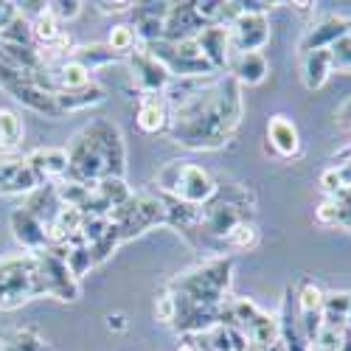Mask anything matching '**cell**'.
<instances>
[{"instance_id":"cell-12","label":"cell","mask_w":351,"mask_h":351,"mask_svg":"<svg viewBox=\"0 0 351 351\" xmlns=\"http://www.w3.org/2000/svg\"><path fill=\"white\" fill-rule=\"evenodd\" d=\"M51 71V79H53V84H56V93L60 90H82V87H87V84H93V71L90 68H84L82 62H76V60H68L65 62H56V65H51L48 68Z\"/></svg>"},{"instance_id":"cell-8","label":"cell","mask_w":351,"mask_h":351,"mask_svg":"<svg viewBox=\"0 0 351 351\" xmlns=\"http://www.w3.org/2000/svg\"><path fill=\"white\" fill-rule=\"evenodd\" d=\"M12 230H14V239L28 253H40V250L48 247V230H45V225L34 214H28L25 208H17L12 214Z\"/></svg>"},{"instance_id":"cell-11","label":"cell","mask_w":351,"mask_h":351,"mask_svg":"<svg viewBox=\"0 0 351 351\" xmlns=\"http://www.w3.org/2000/svg\"><path fill=\"white\" fill-rule=\"evenodd\" d=\"M267 141L276 149L278 158H292L298 155L301 149V141H298V130L292 124L287 115H273L270 124H267Z\"/></svg>"},{"instance_id":"cell-9","label":"cell","mask_w":351,"mask_h":351,"mask_svg":"<svg viewBox=\"0 0 351 351\" xmlns=\"http://www.w3.org/2000/svg\"><path fill=\"white\" fill-rule=\"evenodd\" d=\"M9 93H12L23 107L34 110V112H40V115H51V119L62 115L60 107H56V96L48 93V90H43V87H37V84H32L25 76H23L14 87H9Z\"/></svg>"},{"instance_id":"cell-23","label":"cell","mask_w":351,"mask_h":351,"mask_svg":"<svg viewBox=\"0 0 351 351\" xmlns=\"http://www.w3.org/2000/svg\"><path fill=\"white\" fill-rule=\"evenodd\" d=\"M340 346H343V329L320 326V332L309 343V351H340Z\"/></svg>"},{"instance_id":"cell-14","label":"cell","mask_w":351,"mask_h":351,"mask_svg":"<svg viewBox=\"0 0 351 351\" xmlns=\"http://www.w3.org/2000/svg\"><path fill=\"white\" fill-rule=\"evenodd\" d=\"M348 23L346 20H337V17H332V20H324L317 28H312V32L304 37V43H301V51H320V48H332L340 37H346L348 34V28H346Z\"/></svg>"},{"instance_id":"cell-26","label":"cell","mask_w":351,"mask_h":351,"mask_svg":"<svg viewBox=\"0 0 351 351\" xmlns=\"http://www.w3.org/2000/svg\"><path fill=\"white\" fill-rule=\"evenodd\" d=\"M317 222L320 225H335V222H340V202L337 199H326L324 206L317 208Z\"/></svg>"},{"instance_id":"cell-3","label":"cell","mask_w":351,"mask_h":351,"mask_svg":"<svg viewBox=\"0 0 351 351\" xmlns=\"http://www.w3.org/2000/svg\"><path fill=\"white\" fill-rule=\"evenodd\" d=\"M163 189L174 197L186 202V206H206V202L217 194V186L211 180V174L206 169H199L194 163H171L160 174Z\"/></svg>"},{"instance_id":"cell-4","label":"cell","mask_w":351,"mask_h":351,"mask_svg":"<svg viewBox=\"0 0 351 351\" xmlns=\"http://www.w3.org/2000/svg\"><path fill=\"white\" fill-rule=\"evenodd\" d=\"M230 51L233 53H247V51H261L270 40V25L267 17L258 12H245L233 20L230 25Z\"/></svg>"},{"instance_id":"cell-29","label":"cell","mask_w":351,"mask_h":351,"mask_svg":"<svg viewBox=\"0 0 351 351\" xmlns=\"http://www.w3.org/2000/svg\"><path fill=\"white\" fill-rule=\"evenodd\" d=\"M99 6V12H104V14H121V12H130L135 3H96Z\"/></svg>"},{"instance_id":"cell-10","label":"cell","mask_w":351,"mask_h":351,"mask_svg":"<svg viewBox=\"0 0 351 351\" xmlns=\"http://www.w3.org/2000/svg\"><path fill=\"white\" fill-rule=\"evenodd\" d=\"M228 68L233 73V82H242V84H258V82H265V76L270 73V65H267L261 51L233 53Z\"/></svg>"},{"instance_id":"cell-19","label":"cell","mask_w":351,"mask_h":351,"mask_svg":"<svg viewBox=\"0 0 351 351\" xmlns=\"http://www.w3.org/2000/svg\"><path fill=\"white\" fill-rule=\"evenodd\" d=\"M20 141H23V119L14 110L0 107V146L3 149H14Z\"/></svg>"},{"instance_id":"cell-6","label":"cell","mask_w":351,"mask_h":351,"mask_svg":"<svg viewBox=\"0 0 351 351\" xmlns=\"http://www.w3.org/2000/svg\"><path fill=\"white\" fill-rule=\"evenodd\" d=\"M43 183L28 160L14 152H0V194H34Z\"/></svg>"},{"instance_id":"cell-5","label":"cell","mask_w":351,"mask_h":351,"mask_svg":"<svg viewBox=\"0 0 351 351\" xmlns=\"http://www.w3.org/2000/svg\"><path fill=\"white\" fill-rule=\"evenodd\" d=\"M130 62H132V79L143 90V96L146 93H163L169 87V82H171L169 68L146 45H141L130 53Z\"/></svg>"},{"instance_id":"cell-18","label":"cell","mask_w":351,"mask_h":351,"mask_svg":"<svg viewBox=\"0 0 351 351\" xmlns=\"http://www.w3.org/2000/svg\"><path fill=\"white\" fill-rule=\"evenodd\" d=\"M71 60H76V62H82L84 68L96 71V68H101V65L115 62V60H119V53L110 51V45H79V48H73Z\"/></svg>"},{"instance_id":"cell-27","label":"cell","mask_w":351,"mask_h":351,"mask_svg":"<svg viewBox=\"0 0 351 351\" xmlns=\"http://www.w3.org/2000/svg\"><path fill=\"white\" fill-rule=\"evenodd\" d=\"M320 186H324V191H329V194L343 191V183L337 178V169H326L324 174H320Z\"/></svg>"},{"instance_id":"cell-1","label":"cell","mask_w":351,"mask_h":351,"mask_svg":"<svg viewBox=\"0 0 351 351\" xmlns=\"http://www.w3.org/2000/svg\"><path fill=\"white\" fill-rule=\"evenodd\" d=\"M242 115L239 84L233 79L219 82L211 90H202L186 104L174 107L171 132L178 143L194 146V149H217L228 143Z\"/></svg>"},{"instance_id":"cell-13","label":"cell","mask_w":351,"mask_h":351,"mask_svg":"<svg viewBox=\"0 0 351 351\" xmlns=\"http://www.w3.org/2000/svg\"><path fill=\"white\" fill-rule=\"evenodd\" d=\"M169 124V101L163 93H146L141 96L138 107V127L143 132H160Z\"/></svg>"},{"instance_id":"cell-15","label":"cell","mask_w":351,"mask_h":351,"mask_svg":"<svg viewBox=\"0 0 351 351\" xmlns=\"http://www.w3.org/2000/svg\"><path fill=\"white\" fill-rule=\"evenodd\" d=\"M56 96V107H60V112H76V110H87V107H96L107 99L104 93V87L99 84H87L82 87V90H60V93H53Z\"/></svg>"},{"instance_id":"cell-2","label":"cell","mask_w":351,"mask_h":351,"mask_svg":"<svg viewBox=\"0 0 351 351\" xmlns=\"http://www.w3.org/2000/svg\"><path fill=\"white\" fill-rule=\"evenodd\" d=\"M45 295L40 273V253H9L0 256V309H17Z\"/></svg>"},{"instance_id":"cell-25","label":"cell","mask_w":351,"mask_h":351,"mask_svg":"<svg viewBox=\"0 0 351 351\" xmlns=\"http://www.w3.org/2000/svg\"><path fill=\"white\" fill-rule=\"evenodd\" d=\"M48 9H51V14L56 17V20H73V17H79V12H82V3L79 0H60V3H48Z\"/></svg>"},{"instance_id":"cell-7","label":"cell","mask_w":351,"mask_h":351,"mask_svg":"<svg viewBox=\"0 0 351 351\" xmlns=\"http://www.w3.org/2000/svg\"><path fill=\"white\" fill-rule=\"evenodd\" d=\"M25 160L43 186L68 178V149H60V146H40L32 155H25Z\"/></svg>"},{"instance_id":"cell-24","label":"cell","mask_w":351,"mask_h":351,"mask_svg":"<svg viewBox=\"0 0 351 351\" xmlns=\"http://www.w3.org/2000/svg\"><path fill=\"white\" fill-rule=\"evenodd\" d=\"M155 317L160 324H171L174 317H178V298L174 295H160L155 301Z\"/></svg>"},{"instance_id":"cell-20","label":"cell","mask_w":351,"mask_h":351,"mask_svg":"<svg viewBox=\"0 0 351 351\" xmlns=\"http://www.w3.org/2000/svg\"><path fill=\"white\" fill-rule=\"evenodd\" d=\"M107 45H110V51H115L119 56H130L135 48H141L135 25H127V23L115 25L112 32H110V37H107Z\"/></svg>"},{"instance_id":"cell-30","label":"cell","mask_w":351,"mask_h":351,"mask_svg":"<svg viewBox=\"0 0 351 351\" xmlns=\"http://www.w3.org/2000/svg\"><path fill=\"white\" fill-rule=\"evenodd\" d=\"M107 329H112V332H124V329H127V320H124V315H121V312L107 315Z\"/></svg>"},{"instance_id":"cell-22","label":"cell","mask_w":351,"mask_h":351,"mask_svg":"<svg viewBox=\"0 0 351 351\" xmlns=\"http://www.w3.org/2000/svg\"><path fill=\"white\" fill-rule=\"evenodd\" d=\"M225 242L233 247V250H247V247H256L258 245V230L250 225V222H239L237 228H233Z\"/></svg>"},{"instance_id":"cell-16","label":"cell","mask_w":351,"mask_h":351,"mask_svg":"<svg viewBox=\"0 0 351 351\" xmlns=\"http://www.w3.org/2000/svg\"><path fill=\"white\" fill-rule=\"evenodd\" d=\"M332 71H335V65H332V51L329 48L309 51L306 60H304V84L309 87V90H317V87H324V82L329 79Z\"/></svg>"},{"instance_id":"cell-17","label":"cell","mask_w":351,"mask_h":351,"mask_svg":"<svg viewBox=\"0 0 351 351\" xmlns=\"http://www.w3.org/2000/svg\"><path fill=\"white\" fill-rule=\"evenodd\" d=\"M60 25H62V23L51 14V9H48V3H45V6L32 17V37H34V43H40L43 48L53 45L56 37L62 34V28H60Z\"/></svg>"},{"instance_id":"cell-31","label":"cell","mask_w":351,"mask_h":351,"mask_svg":"<svg viewBox=\"0 0 351 351\" xmlns=\"http://www.w3.org/2000/svg\"><path fill=\"white\" fill-rule=\"evenodd\" d=\"M346 324H348V329H351V306H348V317H346Z\"/></svg>"},{"instance_id":"cell-21","label":"cell","mask_w":351,"mask_h":351,"mask_svg":"<svg viewBox=\"0 0 351 351\" xmlns=\"http://www.w3.org/2000/svg\"><path fill=\"white\" fill-rule=\"evenodd\" d=\"M0 40L9 43V45H34V37H32V20L23 17L17 12V17L0 32Z\"/></svg>"},{"instance_id":"cell-28","label":"cell","mask_w":351,"mask_h":351,"mask_svg":"<svg viewBox=\"0 0 351 351\" xmlns=\"http://www.w3.org/2000/svg\"><path fill=\"white\" fill-rule=\"evenodd\" d=\"M17 3H9V0H3V3H0V32H3V28L17 17Z\"/></svg>"}]
</instances>
